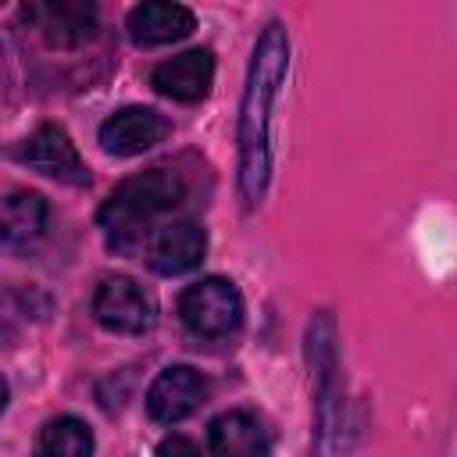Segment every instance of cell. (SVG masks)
I'll list each match as a JSON object with an SVG mask.
<instances>
[{
	"label": "cell",
	"mask_w": 457,
	"mask_h": 457,
	"mask_svg": "<svg viewBox=\"0 0 457 457\" xmlns=\"http://www.w3.org/2000/svg\"><path fill=\"white\" fill-rule=\"evenodd\" d=\"M286 64H289V36L282 21H271L253 46V61H250V75L243 89V111H239V193L246 207H257L268 189L271 107L286 79Z\"/></svg>",
	"instance_id": "obj_1"
},
{
	"label": "cell",
	"mask_w": 457,
	"mask_h": 457,
	"mask_svg": "<svg viewBox=\"0 0 457 457\" xmlns=\"http://www.w3.org/2000/svg\"><path fill=\"white\" fill-rule=\"evenodd\" d=\"M182 196H186V182L179 171L161 168V164L146 168V171L125 179L121 186H114V193L100 207V225L114 246H129V239L139 236V228L146 221H154L157 214L182 204Z\"/></svg>",
	"instance_id": "obj_2"
},
{
	"label": "cell",
	"mask_w": 457,
	"mask_h": 457,
	"mask_svg": "<svg viewBox=\"0 0 457 457\" xmlns=\"http://www.w3.org/2000/svg\"><path fill=\"white\" fill-rule=\"evenodd\" d=\"M307 350L318 375V428L314 457H343V396H339V361H336V321L328 311L314 314L307 328Z\"/></svg>",
	"instance_id": "obj_3"
},
{
	"label": "cell",
	"mask_w": 457,
	"mask_h": 457,
	"mask_svg": "<svg viewBox=\"0 0 457 457\" xmlns=\"http://www.w3.org/2000/svg\"><path fill=\"white\" fill-rule=\"evenodd\" d=\"M182 325L200 339H221L243 321V296L228 278H200L179 296Z\"/></svg>",
	"instance_id": "obj_4"
},
{
	"label": "cell",
	"mask_w": 457,
	"mask_h": 457,
	"mask_svg": "<svg viewBox=\"0 0 457 457\" xmlns=\"http://www.w3.org/2000/svg\"><path fill=\"white\" fill-rule=\"evenodd\" d=\"M93 318L107 332L121 336H143L154 328V300L125 275H111L93 293Z\"/></svg>",
	"instance_id": "obj_5"
},
{
	"label": "cell",
	"mask_w": 457,
	"mask_h": 457,
	"mask_svg": "<svg viewBox=\"0 0 457 457\" xmlns=\"http://www.w3.org/2000/svg\"><path fill=\"white\" fill-rule=\"evenodd\" d=\"M18 161L36 168L46 179H57V182H68V186H86L89 182V171H86L71 136L61 125H39L18 146Z\"/></svg>",
	"instance_id": "obj_6"
},
{
	"label": "cell",
	"mask_w": 457,
	"mask_h": 457,
	"mask_svg": "<svg viewBox=\"0 0 457 457\" xmlns=\"http://www.w3.org/2000/svg\"><path fill=\"white\" fill-rule=\"evenodd\" d=\"M21 18L39 29V36L50 46H82L96 36V7L75 4V0H39L25 4Z\"/></svg>",
	"instance_id": "obj_7"
},
{
	"label": "cell",
	"mask_w": 457,
	"mask_h": 457,
	"mask_svg": "<svg viewBox=\"0 0 457 457\" xmlns=\"http://www.w3.org/2000/svg\"><path fill=\"white\" fill-rule=\"evenodd\" d=\"M204 400H207V378L189 364L164 368L146 389V411L161 425H175L189 418Z\"/></svg>",
	"instance_id": "obj_8"
},
{
	"label": "cell",
	"mask_w": 457,
	"mask_h": 457,
	"mask_svg": "<svg viewBox=\"0 0 457 457\" xmlns=\"http://www.w3.org/2000/svg\"><path fill=\"white\" fill-rule=\"evenodd\" d=\"M204 253H207V232L189 218L157 225L146 239V264L157 275H182L196 268Z\"/></svg>",
	"instance_id": "obj_9"
},
{
	"label": "cell",
	"mask_w": 457,
	"mask_h": 457,
	"mask_svg": "<svg viewBox=\"0 0 457 457\" xmlns=\"http://www.w3.org/2000/svg\"><path fill=\"white\" fill-rule=\"evenodd\" d=\"M171 132V121L154 107H125L114 111L100 125V146L114 157H136L157 143H164Z\"/></svg>",
	"instance_id": "obj_10"
},
{
	"label": "cell",
	"mask_w": 457,
	"mask_h": 457,
	"mask_svg": "<svg viewBox=\"0 0 457 457\" xmlns=\"http://www.w3.org/2000/svg\"><path fill=\"white\" fill-rule=\"evenodd\" d=\"M211 82H214V54L207 46L182 50V54L161 61L150 71V86L161 96H171V100H182V104L204 100L207 89H211Z\"/></svg>",
	"instance_id": "obj_11"
},
{
	"label": "cell",
	"mask_w": 457,
	"mask_h": 457,
	"mask_svg": "<svg viewBox=\"0 0 457 457\" xmlns=\"http://www.w3.org/2000/svg\"><path fill=\"white\" fill-rule=\"evenodd\" d=\"M196 29V18L189 7L182 4H168V0H146L139 7L129 11V36L139 46H161V43H175L186 39Z\"/></svg>",
	"instance_id": "obj_12"
},
{
	"label": "cell",
	"mask_w": 457,
	"mask_h": 457,
	"mask_svg": "<svg viewBox=\"0 0 457 457\" xmlns=\"http://www.w3.org/2000/svg\"><path fill=\"white\" fill-rule=\"evenodd\" d=\"M214 457H271V443L257 414L250 411H225L207 428Z\"/></svg>",
	"instance_id": "obj_13"
},
{
	"label": "cell",
	"mask_w": 457,
	"mask_h": 457,
	"mask_svg": "<svg viewBox=\"0 0 457 457\" xmlns=\"http://www.w3.org/2000/svg\"><path fill=\"white\" fill-rule=\"evenodd\" d=\"M46 200L32 189H14L11 196L0 200V239L11 246H25L43 236L46 228Z\"/></svg>",
	"instance_id": "obj_14"
},
{
	"label": "cell",
	"mask_w": 457,
	"mask_h": 457,
	"mask_svg": "<svg viewBox=\"0 0 457 457\" xmlns=\"http://www.w3.org/2000/svg\"><path fill=\"white\" fill-rule=\"evenodd\" d=\"M36 457H93V432L86 421L61 414L39 428Z\"/></svg>",
	"instance_id": "obj_15"
},
{
	"label": "cell",
	"mask_w": 457,
	"mask_h": 457,
	"mask_svg": "<svg viewBox=\"0 0 457 457\" xmlns=\"http://www.w3.org/2000/svg\"><path fill=\"white\" fill-rule=\"evenodd\" d=\"M157 457H200V446L186 436H164L157 446Z\"/></svg>",
	"instance_id": "obj_16"
},
{
	"label": "cell",
	"mask_w": 457,
	"mask_h": 457,
	"mask_svg": "<svg viewBox=\"0 0 457 457\" xmlns=\"http://www.w3.org/2000/svg\"><path fill=\"white\" fill-rule=\"evenodd\" d=\"M4 403H7V382L0 378V411H4Z\"/></svg>",
	"instance_id": "obj_17"
}]
</instances>
